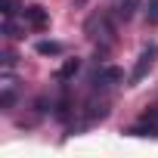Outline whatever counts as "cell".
Listing matches in <instances>:
<instances>
[{"label":"cell","mask_w":158,"mask_h":158,"mask_svg":"<svg viewBox=\"0 0 158 158\" xmlns=\"http://www.w3.org/2000/svg\"><path fill=\"white\" fill-rule=\"evenodd\" d=\"M143 16H146V25H155V22H158V0H146Z\"/></svg>","instance_id":"obj_7"},{"label":"cell","mask_w":158,"mask_h":158,"mask_svg":"<svg viewBox=\"0 0 158 158\" xmlns=\"http://www.w3.org/2000/svg\"><path fill=\"white\" fill-rule=\"evenodd\" d=\"M13 65H16V56H13V53H10V50H6V53H3V68H6V71H10V68H13Z\"/></svg>","instance_id":"obj_10"},{"label":"cell","mask_w":158,"mask_h":158,"mask_svg":"<svg viewBox=\"0 0 158 158\" xmlns=\"http://www.w3.org/2000/svg\"><path fill=\"white\" fill-rule=\"evenodd\" d=\"M22 22H25V28H31V31H44V28L50 25V13H47L44 6L31 3V6H22Z\"/></svg>","instance_id":"obj_4"},{"label":"cell","mask_w":158,"mask_h":158,"mask_svg":"<svg viewBox=\"0 0 158 158\" xmlns=\"http://www.w3.org/2000/svg\"><path fill=\"white\" fill-rule=\"evenodd\" d=\"M84 34H87L93 44H102V47L96 50V56H106L109 47L115 44V22H112V16H109L106 10L93 13V16L87 19V25H84Z\"/></svg>","instance_id":"obj_1"},{"label":"cell","mask_w":158,"mask_h":158,"mask_svg":"<svg viewBox=\"0 0 158 158\" xmlns=\"http://www.w3.org/2000/svg\"><path fill=\"white\" fill-rule=\"evenodd\" d=\"M87 84H90V93H96V96H106L112 87H118V84H124V71L118 68V65H99L90 77H87Z\"/></svg>","instance_id":"obj_2"},{"label":"cell","mask_w":158,"mask_h":158,"mask_svg":"<svg viewBox=\"0 0 158 158\" xmlns=\"http://www.w3.org/2000/svg\"><path fill=\"white\" fill-rule=\"evenodd\" d=\"M155 62H158V44H146V47L139 50V56H136V62H133L130 74H127V87H136L143 77L155 68Z\"/></svg>","instance_id":"obj_3"},{"label":"cell","mask_w":158,"mask_h":158,"mask_svg":"<svg viewBox=\"0 0 158 158\" xmlns=\"http://www.w3.org/2000/svg\"><path fill=\"white\" fill-rule=\"evenodd\" d=\"M34 50H37L40 56H62V53H65V44H59V40H37Z\"/></svg>","instance_id":"obj_6"},{"label":"cell","mask_w":158,"mask_h":158,"mask_svg":"<svg viewBox=\"0 0 158 158\" xmlns=\"http://www.w3.org/2000/svg\"><path fill=\"white\" fill-rule=\"evenodd\" d=\"M3 34H6L10 40H16V37H22V34H19V25L13 22V16H6V19H3Z\"/></svg>","instance_id":"obj_8"},{"label":"cell","mask_w":158,"mask_h":158,"mask_svg":"<svg viewBox=\"0 0 158 158\" xmlns=\"http://www.w3.org/2000/svg\"><path fill=\"white\" fill-rule=\"evenodd\" d=\"M77 71H81V59H65V62L56 68V81H71Z\"/></svg>","instance_id":"obj_5"},{"label":"cell","mask_w":158,"mask_h":158,"mask_svg":"<svg viewBox=\"0 0 158 158\" xmlns=\"http://www.w3.org/2000/svg\"><path fill=\"white\" fill-rule=\"evenodd\" d=\"M16 13H22L19 0H3V19H6V16H16Z\"/></svg>","instance_id":"obj_9"}]
</instances>
